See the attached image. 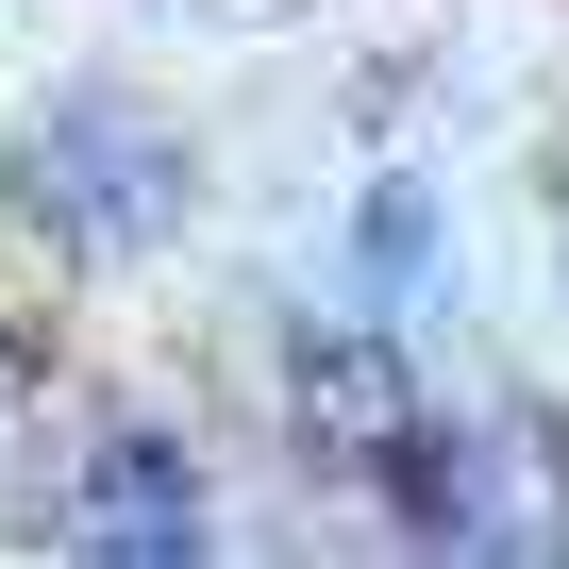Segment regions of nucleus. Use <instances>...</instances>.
Instances as JSON below:
<instances>
[{"label":"nucleus","instance_id":"f257e3e1","mask_svg":"<svg viewBox=\"0 0 569 569\" xmlns=\"http://www.w3.org/2000/svg\"><path fill=\"white\" fill-rule=\"evenodd\" d=\"M18 201H34V218H68V234H151V218L184 201V151H168V134H134L118 101H68V118L18 151Z\"/></svg>","mask_w":569,"mask_h":569},{"label":"nucleus","instance_id":"7ed1b4c3","mask_svg":"<svg viewBox=\"0 0 569 569\" xmlns=\"http://www.w3.org/2000/svg\"><path fill=\"white\" fill-rule=\"evenodd\" d=\"M352 251H369V284H419V268H436V218H419V201L386 184V201L352 218Z\"/></svg>","mask_w":569,"mask_h":569},{"label":"nucleus","instance_id":"f03ea898","mask_svg":"<svg viewBox=\"0 0 569 569\" xmlns=\"http://www.w3.org/2000/svg\"><path fill=\"white\" fill-rule=\"evenodd\" d=\"M84 552H201V469L168 436H118L84 486Z\"/></svg>","mask_w":569,"mask_h":569}]
</instances>
